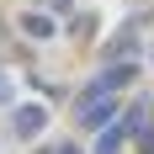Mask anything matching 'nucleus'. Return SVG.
<instances>
[{"label":"nucleus","mask_w":154,"mask_h":154,"mask_svg":"<svg viewBox=\"0 0 154 154\" xmlns=\"http://www.w3.org/2000/svg\"><path fill=\"white\" fill-rule=\"evenodd\" d=\"M75 117H80V128L85 133H101V128H112L122 112H117V91H106L101 80H91L85 85V96L75 101Z\"/></svg>","instance_id":"nucleus-1"},{"label":"nucleus","mask_w":154,"mask_h":154,"mask_svg":"<svg viewBox=\"0 0 154 154\" xmlns=\"http://www.w3.org/2000/svg\"><path fill=\"white\" fill-rule=\"evenodd\" d=\"M43 128H48V106H43V101H27V106H11V133H16V138H37V133H43Z\"/></svg>","instance_id":"nucleus-2"},{"label":"nucleus","mask_w":154,"mask_h":154,"mask_svg":"<svg viewBox=\"0 0 154 154\" xmlns=\"http://www.w3.org/2000/svg\"><path fill=\"white\" fill-rule=\"evenodd\" d=\"M96 80H101L106 91H122V85H133V80H138V59H117V64H106Z\"/></svg>","instance_id":"nucleus-3"},{"label":"nucleus","mask_w":154,"mask_h":154,"mask_svg":"<svg viewBox=\"0 0 154 154\" xmlns=\"http://www.w3.org/2000/svg\"><path fill=\"white\" fill-rule=\"evenodd\" d=\"M117 59H138V32H133V27H122L106 43V64H117Z\"/></svg>","instance_id":"nucleus-4"},{"label":"nucleus","mask_w":154,"mask_h":154,"mask_svg":"<svg viewBox=\"0 0 154 154\" xmlns=\"http://www.w3.org/2000/svg\"><path fill=\"white\" fill-rule=\"evenodd\" d=\"M21 32H27L32 43H48V37H53L59 27H53V16H43V11H27V16H21Z\"/></svg>","instance_id":"nucleus-5"},{"label":"nucleus","mask_w":154,"mask_h":154,"mask_svg":"<svg viewBox=\"0 0 154 154\" xmlns=\"http://www.w3.org/2000/svg\"><path fill=\"white\" fill-rule=\"evenodd\" d=\"M122 143H133V133H128L122 122L101 128V138H96V154H122Z\"/></svg>","instance_id":"nucleus-6"},{"label":"nucleus","mask_w":154,"mask_h":154,"mask_svg":"<svg viewBox=\"0 0 154 154\" xmlns=\"http://www.w3.org/2000/svg\"><path fill=\"white\" fill-rule=\"evenodd\" d=\"M133 143H138V154H154V117H149V122H143V133H138V138H133Z\"/></svg>","instance_id":"nucleus-7"},{"label":"nucleus","mask_w":154,"mask_h":154,"mask_svg":"<svg viewBox=\"0 0 154 154\" xmlns=\"http://www.w3.org/2000/svg\"><path fill=\"white\" fill-rule=\"evenodd\" d=\"M0 106H11V80L0 75Z\"/></svg>","instance_id":"nucleus-8"},{"label":"nucleus","mask_w":154,"mask_h":154,"mask_svg":"<svg viewBox=\"0 0 154 154\" xmlns=\"http://www.w3.org/2000/svg\"><path fill=\"white\" fill-rule=\"evenodd\" d=\"M43 5H48V11H59V16H64L69 5H75V0H43Z\"/></svg>","instance_id":"nucleus-9"},{"label":"nucleus","mask_w":154,"mask_h":154,"mask_svg":"<svg viewBox=\"0 0 154 154\" xmlns=\"http://www.w3.org/2000/svg\"><path fill=\"white\" fill-rule=\"evenodd\" d=\"M53 154H85V149H80V143H59Z\"/></svg>","instance_id":"nucleus-10"},{"label":"nucleus","mask_w":154,"mask_h":154,"mask_svg":"<svg viewBox=\"0 0 154 154\" xmlns=\"http://www.w3.org/2000/svg\"><path fill=\"white\" fill-rule=\"evenodd\" d=\"M32 154H53V149H48V143H43V149H32Z\"/></svg>","instance_id":"nucleus-11"}]
</instances>
